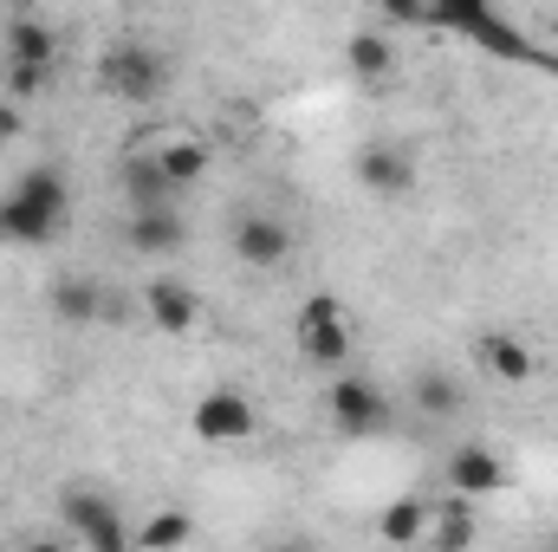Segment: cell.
<instances>
[{"label": "cell", "instance_id": "6da1fadb", "mask_svg": "<svg viewBox=\"0 0 558 552\" xmlns=\"http://www.w3.org/2000/svg\"><path fill=\"white\" fill-rule=\"evenodd\" d=\"M422 26L428 33H454V39L481 46L487 59H507V65H526V72L558 79V52L539 46L533 33H520L494 0H435V7H422Z\"/></svg>", "mask_w": 558, "mask_h": 552}, {"label": "cell", "instance_id": "7a4b0ae2", "mask_svg": "<svg viewBox=\"0 0 558 552\" xmlns=\"http://www.w3.org/2000/svg\"><path fill=\"white\" fill-rule=\"evenodd\" d=\"M65 208H72V182L39 163V169H26V176L7 189V202H0V241H13V248H46V241L65 228Z\"/></svg>", "mask_w": 558, "mask_h": 552}, {"label": "cell", "instance_id": "3957f363", "mask_svg": "<svg viewBox=\"0 0 558 552\" xmlns=\"http://www.w3.org/2000/svg\"><path fill=\"white\" fill-rule=\"evenodd\" d=\"M59 514H65L72 540L85 552H131V520H124V507L105 488H65Z\"/></svg>", "mask_w": 558, "mask_h": 552}, {"label": "cell", "instance_id": "277c9868", "mask_svg": "<svg viewBox=\"0 0 558 552\" xmlns=\"http://www.w3.org/2000/svg\"><path fill=\"white\" fill-rule=\"evenodd\" d=\"M98 85H105L111 98H124V105H149V98L169 85V65H162V52H156V46L118 39V46H105V52H98Z\"/></svg>", "mask_w": 558, "mask_h": 552}, {"label": "cell", "instance_id": "5b68a950", "mask_svg": "<svg viewBox=\"0 0 558 552\" xmlns=\"http://www.w3.org/2000/svg\"><path fill=\"white\" fill-rule=\"evenodd\" d=\"M292 338H299V358L305 364H344L351 358V319H344V305L331 299V292H312L305 305H299V325H292Z\"/></svg>", "mask_w": 558, "mask_h": 552}, {"label": "cell", "instance_id": "8992f818", "mask_svg": "<svg viewBox=\"0 0 558 552\" xmlns=\"http://www.w3.org/2000/svg\"><path fill=\"white\" fill-rule=\"evenodd\" d=\"M325 410H331V429H338V435H384V429L397 422L390 397H384L371 377H351V371H338V377H331Z\"/></svg>", "mask_w": 558, "mask_h": 552}, {"label": "cell", "instance_id": "52a82bcc", "mask_svg": "<svg viewBox=\"0 0 558 552\" xmlns=\"http://www.w3.org/2000/svg\"><path fill=\"white\" fill-rule=\"evenodd\" d=\"M189 429L202 435V442H247L254 429H260V410H254V397H241V391H202L195 397V410H189Z\"/></svg>", "mask_w": 558, "mask_h": 552}, {"label": "cell", "instance_id": "ba28073f", "mask_svg": "<svg viewBox=\"0 0 558 552\" xmlns=\"http://www.w3.org/2000/svg\"><path fill=\"white\" fill-rule=\"evenodd\" d=\"M441 481H448V494H454V501H481V494H500V488L513 481V468H507L487 442H461V448L448 455Z\"/></svg>", "mask_w": 558, "mask_h": 552}, {"label": "cell", "instance_id": "9c48e42d", "mask_svg": "<svg viewBox=\"0 0 558 552\" xmlns=\"http://www.w3.org/2000/svg\"><path fill=\"white\" fill-rule=\"evenodd\" d=\"M234 261L247 274H279L292 261V228L279 215H241L234 221Z\"/></svg>", "mask_w": 558, "mask_h": 552}, {"label": "cell", "instance_id": "30bf717a", "mask_svg": "<svg viewBox=\"0 0 558 552\" xmlns=\"http://www.w3.org/2000/svg\"><path fill=\"white\" fill-rule=\"evenodd\" d=\"M351 169H357V182H364L371 195H384V202H403V195L416 189V156H410L403 143H364V149L351 156Z\"/></svg>", "mask_w": 558, "mask_h": 552}, {"label": "cell", "instance_id": "8fae6325", "mask_svg": "<svg viewBox=\"0 0 558 552\" xmlns=\"http://www.w3.org/2000/svg\"><path fill=\"white\" fill-rule=\"evenodd\" d=\"M118 195H124L131 215H162V208H175V182L156 169L149 149H131V156L118 163Z\"/></svg>", "mask_w": 558, "mask_h": 552}, {"label": "cell", "instance_id": "7c38bea8", "mask_svg": "<svg viewBox=\"0 0 558 552\" xmlns=\"http://www.w3.org/2000/svg\"><path fill=\"white\" fill-rule=\"evenodd\" d=\"M143 319L156 325V332H195V319H202V299L182 286V279L156 274L143 286Z\"/></svg>", "mask_w": 558, "mask_h": 552}, {"label": "cell", "instance_id": "4fadbf2b", "mask_svg": "<svg viewBox=\"0 0 558 552\" xmlns=\"http://www.w3.org/2000/svg\"><path fill=\"white\" fill-rule=\"evenodd\" d=\"M124 248L143 254V261L182 254V248H189V221H182L175 208H162V215H124Z\"/></svg>", "mask_w": 558, "mask_h": 552}, {"label": "cell", "instance_id": "5bb4252c", "mask_svg": "<svg viewBox=\"0 0 558 552\" xmlns=\"http://www.w3.org/2000/svg\"><path fill=\"white\" fill-rule=\"evenodd\" d=\"M149 156H156V169L175 182V195H182L189 182H202L208 163H215V149H208L202 137H189V131H162V137L149 143Z\"/></svg>", "mask_w": 558, "mask_h": 552}, {"label": "cell", "instance_id": "9a60e30c", "mask_svg": "<svg viewBox=\"0 0 558 552\" xmlns=\"http://www.w3.org/2000/svg\"><path fill=\"white\" fill-rule=\"evenodd\" d=\"M474 358H481L487 377H500V384H533V371H539L533 345L513 338V332H481V338H474Z\"/></svg>", "mask_w": 558, "mask_h": 552}, {"label": "cell", "instance_id": "2e32d148", "mask_svg": "<svg viewBox=\"0 0 558 552\" xmlns=\"http://www.w3.org/2000/svg\"><path fill=\"white\" fill-rule=\"evenodd\" d=\"M481 540V520H474V507L468 501H428V533H422V547L428 552H474Z\"/></svg>", "mask_w": 558, "mask_h": 552}, {"label": "cell", "instance_id": "e0dca14e", "mask_svg": "<svg viewBox=\"0 0 558 552\" xmlns=\"http://www.w3.org/2000/svg\"><path fill=\"white\" fill-rule=\"evenodd\" d=\"M7 65H20V72H52V59H59V33L46 26V20H33V13H13L7 20Z\"/></svg>", "mask_w": 558, "mask_h": 552}, {"label": "cell", "instance_id": "ac0fdd59", "mask_svg": "<svg viewBox=\"0 0 558 552\" xmlns=\"http://www.w3.org/2000/svg\"><path fill=\"white\" fill-rule=\"evenodd\" d=\"M195 540V514L189 507H156L149 520L131 527V552H182Z\"/></svg>", "mask_w": 558, "mask_h": 552}, {"label": "cell", "instance_id": "d6986e66", "mask_svg": "<svg viewBox=\"0 0 558 552\" xmlns=\"http://www.w3.org/2000/svg\"><path fill=\"white\" fill-rule=\"evenodd\" d=\"M105 305H111V292H105L92 274H65L59 286H52V312H59L65 325H98Z\"/></svg>", "mask_w": 558, "mask_h": 552}, {"label": "cell", "instance_id": "ffe728a7", "mask_svg": "<svg viewBox=\"0 0 558 552\" xmlns=\"http://www.w3.org/2000/svg\"><path fill=\"white\" fill-rule=\"evenodd\" d=\"M344 65H351L364 85H384V79L397 72V46H390V33H371V26L351 33V39H344Z\"/></svg>", "mask_w": 558, "mask_h": 552}, {"label": "cell", "instance_id": "44dd1931", "mask_svg": "<svg viewBox=\"0 0 558 552\" xmlns=\"http://www.w3.org/2000/svg\"><path fill=\"white\" fill-rule=\"evenodd\" d=\"M422 533H428V501L422 494H397L377 514V540L384 547H422Z\"/></svg>", "mask_w": 558, "mask_h": 552}, {"label": "cell", "instance_id": "7402d4cb", "mask_svg": "<svg viewBox=\"0 0 558 552\" xmlns=\"http://www.w3.org/2000/svg\"><path fill=\"white\" fill-rule=\"evenodd\" d=\"M416 410L422 416H454L461 410V384L448 371H422L416 377Z\"/></svg>", "mask_w": 558, "mask_h": 552}, {"label": "cell", "instance_id": "603a6c76", "mask_svg": "<svg viewBox=\"0 0 558 552\" xmlns=\"http://www.w3.org/2000/svg\"><path fill=\"white\" fill-rule=\"evenodd\" d=\"M26 131V118H20V105H0V143H13Z\"/></svg>", "mask_w": 558, "mask_h": 552}, {"label": "cell", "instance_id": "cb8c5ba5", "mask_svg": "<svg viewBox=\"0 0 558 552\" xmlns=\"http://www.w3.org/2000/svg\"><path fill=\"white\" fill-rule=\"evenodd\" d=\"M20 552H72V547H65V540H52V533H46V540H26V547H20Z\"/></svg>", "mask_w": 558, "mask_h": 552}, {"label": "cell", "instance_id": "d4e9b609", "mask_svg": "<svg viewBox=\"0 0 558 552\" xmlns=\"http://www.w3.org/2000/svg\"><path fill=\"white\" fill-rule=\"evenodd\" d=\"M267 552H325L318 540H279V547H267Z\"/></svg>", "mask_w": 558, "mask_h": 552}, {"label": "cell", "instance_id": "484cf974", "mask_svg": "<svg viewBox=\"0 0 558 552\" xmlns=\"http://www.w3.org/2000/svg\"><path fill=\"white\" fill-rule=\"evenodd\" d=\"M553 552H558V547H553Z\"/></svg>", "mask_w": 558, "mask_h": 552}]
</instances>
